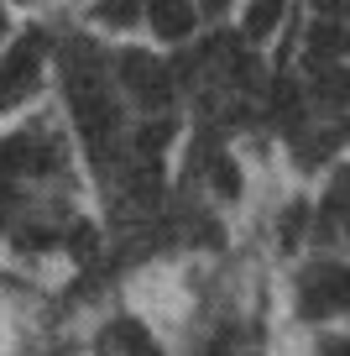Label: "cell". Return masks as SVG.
Listing matches in <instances>:
<instances>
[{
	"instance_id": "obj_1",
	"label": "cell",
	"mask_w": 350,
	"mask_h": 356,
	"mask_svg": "<svg viewBox=\"0 0 350 356\" xmlns=\"http://www.w3.org/2000/svg\"><path fill=\"white\" fill-rule=\"evenodd\" d=\"M68 100H74V115H78V131H84L89 152L105 157L115 147V105L105 95V79H99L94 63H78V47L68 53Z\"/></svg>"
},
{
	"instance_id": "obj_2",
	"label": "cell",
	"mask_w": 350,
	"mask_h": 356,
	"mask_svg": "<svg viewBox=\"0 0 350 356\" xmlns=\"http://www.w3.org/2000/svg\"><path fill=\"white\" fill-rule=\"evenodd\" d=\"M350 304V273L345 267H314L303 283H298V309L308 320H324V314L345 309Z\"/></svg>"
},
{
	"instance_id": "obj_3",
	"label": "cell",
	"mask_w": 350,
	"mask_h": 356,
	"mask_svg": "<svg viewBox=\"0 0 350 356\" xmlns=\"http://www.w3.org/2000/svg\"><path fill=\"white\" fill-rule=\"evenodd\" d=\"M121 68H126V84H131V95H136V105H142V111H162V105L173 100V79H167V68L157 63V58L131 53Z\"/></svg>"
},
{
	"instance_id": "obj_4",
	"label": "cell",
	"mask_w": 350,
	"mask_h": 356,
	"mask_svg": "<svg viewBox=\"0 0 350 356\" xmlns=\"http://www.w3.org/2000/svg\"><path fill=\"white\" fill-rule=\"evenodd\" d=\"M37 79H42V63H37V47L26 42V47H16V53L0 63V105L26 100V95L37 89Z\"/></svg>"
},
{
	"instance_id": "obj_5",
	"label": "cell",
	"mask_w": 350,
	"mask_h": 356,
	"mask_svg": "<svg viewBox=\"0 0 350 356\" xmlns=\"http://www.w3.org/2000/svg\"><path fill=\"white\" fill-rule=\"evenodd\" d=\"M147 16H152L157 37H167V42H183V37L194 32V22H199L194 0H147Z\"/></svg>"
},
{
	"instance_id": "obj_6",
	"label": "cell",
	"mask_w": 350,
	"mask_h": 356,
	"mask_svg": "<svg viewBox=\"0 0 350 356\" xmlns=\"http://www.w3.org/2000/svg\"><path fill=\"white\" fill-rule=\"evenodd\" d=\"M324 225H329L335 236H345V241H350V168H345V173H335V184H329Z\"/></svg>"
},
{
	"instance_id": "obj_7",
	"label": "cell",
	"mask_w": 350,
	"mask_h": 356,
	"mask_svg": "<svg viewBox=\"0 0 350 356\" xmlns=\"http://www.w3.org/2000/svg\"><path fill=\"white\" fill-rule=\"evenodd\" d=\"M277 16H283V0H256L251 11H246V37H272L277 32Z\"/></svg>"
},
{
	"instance_id": "obj_8",
	"label": "cell",
	"mask_w": 350,
	"mask_h": 356,
	"mask_svg": "<svg viewBox=\"0 0 350 356\" xmlns=\"http://www.w3.org/2000/svg\"><path fill=\"white\" fill-rule=\"evenodd\" d=\"M121 341H126V356H162V351L152 346V335H147L142 325H131V320L121 325Z\"/></svg>"
},
{
	"instance_id": "obj_9",
	"label": "cell",
	"mask_w": 350,
	"mask_h": 356,
	"mask_svg": "<svg viewBox=\"0 0 350 356\" xmlns=\"http://www.w3.org/2000/svg\"><path fill=\"white\" fill-rule=\"evenodd\" d=\"M303 225H308V204L298 200V204H288V215H283V246L293 252L298 246V236H303Z\"/></svg>"
},
{
	"instance_id": "obj_10",
	"label": "cell",
	"mask_w": 350,
	"mask_h": 356,
	"mask_svg": "<svg viewBox=\"0 0 350 356\" xmlns=\"http://www.w3.org/2000/svg\"><path fill=\"white\" fill-rule=\"evenodd\" d=\"M215 189L225 194V200H235V194H241V173L230 168V157H219V163H215Z\"/></svg>"
},
{
	"instance_id": "obj_11",
	"label": "cell",
	"mask_w": 350,
	"mask_h": 356,
	"mask_svg": "<svg viewBox=\"0 0 350 356\" xmlns=\"http://www.w3.org/2000/svg\"><path fill=\"white\" fill-rule=\"evenodd\" d=\"M324 356H350V341H345V346H340V341H335V346H329V351H324Z\"/></svg>"
},
{
	"instance_id": "obj_12",
	"label": "cell",
	"mask_w": 350,
	"mask_h": 356,
	"mask_svg": "<svg viewBox=\"0 0 350 356\" xmlns=\"http://www.w3.org/2000/svg\"><path fill=\"white\" fill-rule=\"evenodd\" d=\"M204 6H209V11H219V6H225V0H204Z\"/></svg>"
}]
</instances>
